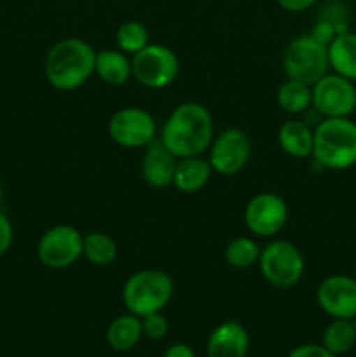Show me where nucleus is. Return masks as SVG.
Masks as SVG:
<instances>
[{"mask_svg": "<svg viewBox=\"0 0 356 357\" xmlns=\"http://www.w3.org/2000/svg\"><path fill=\"white\" fill-rule=\"evenodd\" d=\"M215 138L213 117L205 105L185 101L168 115L159 139L177 159L205 155Z\"/></svg>", "mask_w": 356, "mask_h": 357, "instance_id": "obj_1", "label": "nucleus"}, {"mask_svg": "<svg viewBox=\"0 0 356 357\" xmlns=\"http://www.w3.org/2000/svg\"><path fill=\"white\" fill-rule=\"evenodd\" d=\"M96 52L84 38H61L45 56V79L58 91L79 89L94 75Z\"/></svg>", "mask_w": 356, "mask_h": 357, "instance_id": "obj_2", "label": "nucleus"}, {"mask_svg": "<svg viewBox=\"0 0 356 357\" xmlns=\"http://www.w3.org/2000/svg\"><path fill=\"white\" fill-rule=\"evenodd\" d=\"M313 159L330 171L356 166V122L351 117L321 119L314 126Z\"/></svg>", "mask_w": 356, "mask_h": 357, "instance_id": "obj_3", "label": "nucleus"}, {"mask_svg": "<svg viewBox=\"0 0 356 357\" xmlns=\"http://www.w3.org/2000/svg\"><path fill=\"white\" fill-rule=\"evenodd\" d=\"M173 298V279L159 268H143L126 279L122 303L126 310L143 317L163 312Z\"/></svg>", "mask_w": 356, "mask_h": 357, "instance_id": "obj_4", "label": "nucleus"}, {"mask_svg": "<svg viewBox=\"0 0 356 357\" xmlns=\"http://www.w3.org/2000/svg\"><path fill=\"white\" fill-rule=\"evenodd\" d=\"M258 268L269 286L292 289L302 281L306 260L299 248L285 239H274L262 248Z\"/></svg>", "mask_w": 356, "mask_h": 357, "instance_id": "obj_5", "label": "nucleus"}, {"mask_svg": "<svg viewBox=\"0 0 356 357\" xmlns=\"http://www.w3.org/2000/svg\"><path fill=\"white\" fill-rule=\"evenodd\" d=\"M281 65L286 79L313 86L330 72L328 49L327 45L314 40L309 33L297 35L286 44Z\"/></svg>", "mask_w": 356, "mask_h": 357, "instance_id": "obj_6", "label": "nucleus"}, {"mask_svg": "<svg viewBox=\"0 0 356 357\" xmlns=\"http://www.w3.org/2000/svg\"><path fill=\"white\" fill-rule=\"evenodd\" d=\"M133 79L149 89H164L177 80L180 73V59L170 47L149 44L133 54Z\"/></svg>", "mask_w": 356, "mask_h": 357, "instance_id": "obj_7", "label": "nucleus"}, {"mask_svg": "<svg viewBox=\"0 0 356 357\" xmlns=\"http://www.w3.org/2000/svg\"><path fill=\"white\" fill-rule=\"evenodd\" d=\"M84 234L66 223L51 227L40 236L37 243V258L51 271H63L82 258Z\"/></svg>", "mask_w": 356, "mask_h": 357, "instance_id": "obj_8", "label": "nucleus"}, {"mask_svg": "<svg viewBox=\"0 0 356 357\" xmlns=\"http://www.w3.org/2000/svg\"><path fill=\"white\" fill-rule=\"evenodd\" d=\"M313 108L323 119L351 117L356 112V86L353 80L328 72L311 86Z\"/></svg>", "mask_w": 356, "mask_h": 357, "instance_id": "obj_9", "label": "nucleus"}, {"mask_svg": "<svg viewBox=\"0 0 356 357\" xmlns=\"http://www.w3.org/2000/svg\"><path fill=\"white\" fill-rule=\"evenodd\" d=\"M208 162L213 173L222 176H234L241 173L250 162L251 142L250 136L239 128L223 129L215 135L208 149Z\"/></svg>", "mask_w": 356, "mask_h": 357, "instance_id": "obj_10", "label": "nucleus"}, {"mask_svg": "<svg viewBox=\"0 0 356 357\" xmlns=\"http://www.w3.org/2000/svg\"><path fill=\"white\" fill-rule=\"evenodd\" d=\"M108 135L124 149H145L157 138L156 119L145 108H121L108 121Z\"/></svg>", "mask_w": 356, "mask_h": 357, "instance_id": "obj_11", "label": "nucleus"}, {"mask_svg": "<svg viewBox=\"0 0 356 357\" xmlns=\"http://www.w3.org/2000/svg\"><path fill=\"white\" fill-rule=\"evenodd\" d=\"M288 204L274 192H262L253 195L244 208L243 220L246 229L257 237H274L285 229L288 222Z\"/></svg>", "mask_w": 356, "mask_h": 357, "instance_id": "obj_12", "label": "nucleus"}, {"mask_svg": "<svg viewBox=\"0 0 356 357\" xmlns=\"http://www.w3.org/2000/svg\"><path fill=\"white\" fill-rule=\"evenodd\" d=\"M316 303L332 319H353L356 316V275L325 278L316 288Z\"/></svg>", "mask_w": 356, "mask_h": 357, "instance_id": "obj_13", "label": "nucleus"}, {"mask_svg": "<svg viewBox=\"0 0 356 357\" xmlns=\"http://www.w3.org/2000/svg\"><path fill=\"white\" fill-rule=\"evenodd\" d=\"M142 157V176L152 188H166L173 185L178 159L164 146L159 136L147 145Z\"/></svg>", "mask_w": 356, "mask_h": 357, "instance_id": "obj_14", "label": "nucleus"}, {"mask_svg": "<svg viewBox=\"0 0 356 357\" xmlns=\"http://www.w3.org/2000/svg\"><path fill=\"white\" fill-rule=\"evenodd\" d=\"M250 351V335L237 321H223L206 342L208 357H246Z\"/></svg>", "mask_w": 356, "mask_h": 357, "instance_id": "obj_15", "label": "nucleus"}, {"mask_svg": "<svg viewBox=\"0 0 356 357\" xmlns=\"http://www.w3.org/2000/svg\"><path fill=\"white\" fill-rule=\"evenodd\" d=\"M278 143L279 149L293 159L313 157L314 128L300 119H290L279 126Z\"/></svg>", "mask_w": 356, "mask_h": 357, "instance_id": "obj_16", "label": "nucleus"}, {"mask_svg": "<svg viewBox=\"0 0 356 357\" xmlns=\"http://www.w3.org/2000/svg\"><path fill=\"white\" fill-rule=\"evenodd\" d=\"M212 174V166L208 159L202 155L184 157V159H178L173 187H177L181 194H198L209 183Z\"/></svg>", "mask_w": 356, "mask_h": 357, "instance_id": "obj_17", "label": "nucleus"}, {"mask_svg": "<svg viewBox=\"0 0 356 357\" xmlns=\"http://www.w3.org/2000/svg\"><path fill=\"white\" fill-rule=\"evenodd\" d=\"M94 73L101 79V82L108 86H124L129 79H133L131 59L128 54L119 49H103L96 52Z\"/></svg>", "mask_w": 356, "mask_h": 357, "instance_id": "obj_18", "label": "nucleus"}, {"mask_svg": "<svg viewBox=\"0 0 356 357\" xmlns=\"http://www.w3.org/2000/svg\"><path fill=\"white\" fill-rule=\"evenodd\" d=\"M330 72L356 82V33L346 30L339 33L328 45Z\"/></svg>", "mask_w": 356, "mask_h": 357, "instance_id": "obj_19", "label": "nucleus"}, {"mask_svg": "<svg viewBox=\"0 0 356 357\" xmlns=\"http://www.w3.org/2000/svg\"><path fill=\"white\" fill-rule=\"evenodd\" d=\"M143 337L142 331V317L135 316V314L128 312L117 316L107 328V338L108 347L114 349L115 352H129L140 344Z\"/></svg>", "mask_w": 356, "mask_h": 357, "instance_id": "obj_20", "label": "nucleus"}, {"mask_svg": "<svg viewBox=\"0 0 356 357\" xmlns=\"http://www.w3.org/2000/svg\"><path fill=\"white\" fill-rule=\"evenodd\" d=\"M279 108L290 115H302L313 107V91L309 84L286 79L276 94Z\"/></svg>", "mask_w": 356, "mask_h": 357, "instance_id": "obj_21", "label": "nucleus"}, {"mask_svg": "<svg viewBox=\"0 0 356 357\" xmlns=\"http://www.w3.org/2000/svg\"><path fill=\"white\" fill-rule=\"evenodd\" d=\"M82 258L94 267H107L117 258V244L105 232L84 234Z\"/></svg>", "mask_w": 356, "mask_h": 357, "instance_id": "obj_22", "label": "nucleus"}, {"mask_svg": "<svg viewBox=\"0 0 356 357\" xmlns=\"http://www.w3.org/2000/svg\"><path fill=\"white\" fill-rule=\"evenodd\" d=\"M321 345L335 356L348 354L356 345V328L351 319H332L325 328Z\"/></svg>", "mask_w": 356, "mask_h": 357, "instance_id": "obj_23", "label": "nucleus"}, {"mask_svg": "<svg viewBox=\"0 0 356 357\" xmlns=\"http://www.w3.org/2000/svg\"><path fill=\"white\" fill-rule=\"evenodd\" d=\"M262 248L258 243L251 237H236V239L229 241L223 251V258H225L227 265L237 271H246V268L258 265V258H260Z\"/></svg>", "mask_w": 356, "mask_h": 357, "instance_id": "obj_24", "label": "nucleus"}, {"mask_svg": "<svg viewBox=\"0 0 356 357\" xmlns=\"http://www.w3.org/2000/svg\"><path fill=\"white\" fill-rule=\"evenodd\" d=\"M115 44H117L119 51L126 52L128 56L136 54L150 44L149 30L142 21H126L115 31Z\"/></svg>", "mask_w": 356, "mask_h": 357, "instance_id": "obj_25", "label": "nucleus"}, {"mask_svg": "<svg viewBox=\"0 0 356 357\" xmlns=\"http://www.w3.org/2000/svg\"><path fill=\"white\" fill-rule=\"evenodd\" d=\"M142 331L143 337L150 340H163L170 331V323L163 312H154L142 317Z\"/></svg>", "mask_w": 356, "mask_h": 357, "instance_id": "obj_26", "label": "nucleus"}, {"mask_svg": "<svg viewBox=\"0 0 356 357\" xmlns=\"http://www.w3.org/2000/svg\"><path fill=\"white\" fill-rule=\"evenodd\" d=\"M339 33H342L341 28H339L334 21L327 20V17H323V16H321L320 20L313 24V28H311V31H309V35L314 38V40L320 42V44H323V45H327V47L332 44V40H334Z\"/></svg>", "mask_w": 356, "mask_h": 357, "instance_id": "obj_27", "label": "nucleus"}, {"mask_svg": "<svg viewBox=\"0 0 356 357\" xmlns=\"http://www.w3.org/2000/svg\"><path fill=\"white\" fill-rule=\"evenodd\" d=\"M14 241V227L9 216L0 209V258L10 250Z\"/></svg>", "mask_w": 356, "mask_h": 357, "instance_id": "obj_28", "label": "nucleus"}, {"mask_svg": "<svg viewBox=\"0 0 356 357\" xmlns=\"http://www.w3.org/2000/svg\"><path fill=\"white\" fill-rule=\"evenodd\" d=\"M286 357H337L321 344H302L290 351Z\"/></svg>", "mask_w": 356, "mask_h": 357, "instance_id": "obj_29", "label": "nucleus"}, {"mask_svg": "<svg viewBox=\"0 0 356 357\" xmlns=\"http://www.w3.org/2000/svg\"><path fill=\"white\" fill-rule=\"evenodd\" d=\"M279 3L281 9H285L286 13H304V10L311 9L313 6H316L318 0H276Z\"/></svg>", "mask_w": 356, "mask_h": 357, "instance_id": "obj_30", "label": "nucleus"}, {"mask_svg": "<svg viewBox=\"0 0 356 357\" xmlns=\"http://www.w3.org/2000/svg\"><path fill=\"white\" fill-rule=\"evenodd\" d=\"M164 357H195V352L187 344H173L166 349Z\"/></svg>", "mask_w": 356, "mask_h": 357, "instance_id": "obj_31", "label": "nucleus"}, {"mask_svg": "<svg viewBox=\"0 0 356 357\" xmlns=\"http://www.w3.org/2000/svg\"><path fill=\"white\" fill-rule=\"evenodd\" d=\"M2 201H3V188L2 185H0V204H2Z\"/></svg>", "mask_w": 356, "mask_h": 357, "instance_id": "obj_32", "label": "nucleus"}, {"mask_svg": "<svg viewBox=\"0 0 356 357\" xmlns=\"http://www.w3.org/2000/svg\"><path fill=\"white\" fill-rule=\"evenodd\" d=\"M351 321H353V324H355V328H356V316H355V317H353V319H351Z\"/></svg>", "mask_w": 356, "mask_h": 357, "instance_id": "obj_33", "label": "nucleus"}, {"mask_svg": "<svg viewBox=\"0 0 356 357\" xmlns=\"http://www.w3.org/2000/svg\"><path fill=\"white\" fill-rule=\"evenodd\" d=\"M355 275H356V272H355Z\"/></svg>", "mask_w": 356, "mask_h": 357, "instance_id": "obj_34", "label": "nucleus"}]
</instances>
